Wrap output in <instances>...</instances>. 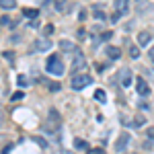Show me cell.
Returning a JSON list of instances; mask_svg holds the SVG:
<instances>
[{"label":"cell","instance_id":"6da1fadb","mask_svg":"<svg viewBox=\"0 0 154 154\" xmlns=\"http://www.w3.org/2000/svg\"><path fill=\"white\" fill-rule=\"evenodd\" d=\"M64 70H66V68H64V62L60 60L58 54L49 56V60H48V72H49V74H54V76H62Z\"/></svg>","mask_w":154,"mask_h":154},{"label":"cell","instance_id":"7a4b0ae2","mask_svg":"<svg viewBox=\"0 0 154 154\" xmlns=\"http://www.w3.org/2000/svg\"><path fill=\"white\" fill-rule=\"evenodd\" d=\"M58 125H60L58 111H56V109H49V115H48V119H45V123H43V130L48 131V134H54V131L58 130Z\"/></svg>","mask_w":154,"mask_h":154},{"label":"cell","instance_id":"3957f363","mask_svg":"<svg viewBox=\"0 0 154 154\" xmlns=\"http://www.w3.org/2000/svg\"><path fill=\"white\" fill-rule=\"evenodd\" d=\"M93 82V78H91V76H86V74H76V76H74V78H72V88H74V91H82L84 86H88V84Z\"/></svg>","mask_w":154,"mask_h":154},{"label":"cell","instance_id":"277c9868","mask_svg":"<svg viewBox=\"0 0 154 154\" xmlns=\"http://www.w3.org/2000/svg\"><path fill=\"white\" fill-rule=\"evenodd\" d=\"M72 68H74V72L86 68V60H84V54L80 51V49H74V62H72Z\"/></svg>","mask_w":154,"mask_h":154},{"label":"cell","instance_id":"5b68a950","mask_svg":"<svg viewBox=\"0 0 154 154\" xmlns=\"http://www.w3.org/2000/svg\"><path fill=\"white\" fill-rule=\"evenodd\" d=\"M136 88H138V95H140V97H148V95H150V86L146 84V80H144V78H138Z\"/></svg>","mask_w":154,"mask_h":154},{"label":"cell","instance_id":"8992f818","mask_svg":"<svg viewBox=\"0 0 154 154\" xmlns=\"http://www.w3.org/2000/svg\"><path fill=\"white\" fill-rule=\"evenodd\" d=\"M128 144H130V136H128V134H121L117 144H115V150H117V152H123V150L128 148Z\"/></svg>","mask_w":154,"mask_h":154},{"label":"cell","instance_id":"52a82bcc","mask_svg":"<svg viewBox=\"0 0 154 154\" xmlns=\"http://www.w3.org/2000/svg\"><path fill=\"white\" fill-rule=\"evenodd\" d=\"M119 82L123 84V86H130V82H131V70L130 68H123V70L119 72Z\"/></svg>","mask_w":154,"mask_h":154},{"label":"cell","instance_id":"ba28073f","mask_svg":"<svg viewBox=\"0 0 154 154\" xmlns=\"http://www.w3.org/2000/svg\"><path fill=\"white\" fill-rule=\"evenodd\" d=\"M33 45H35V51H48L49 48H51V43H49V39H37L35 43H33Z\"/></svg>","mask_w":154,"mask_h":154},{"label":"cell","instance_id":"9c48e42d","mask_svg":"<svg viewBox=\"0 0 154 154\" xmlns=\"http://www.w3.org/2000/svg\"><path fill=\"white\" fill-rule=\"evenodd\" d=\"M115 8L119 14H125L130 11V0H115Z\"/></svg>","mask_w":154,"mask_h":154},{"label":"cell","instance_id":"30bf717a","mask_svg":"<svg viewBox=\"0 0 154 154\" xmlns=\"http://www.w3.org/2000/svg\"><path fill=\"white\" fill-rule=\"evenodd\" d=\"M107 56H109L111 60H119L121 49H119V48H113V45H107Z\"/></svg>","mask_w":154,"mask_h":154},{"label":"cell","instance_id":"8fae6325","mask_svg":"<svg viewBox=\"0 0 154 154\" xmlns=\"http://www.w3.org/2000/svg\"><path fill=\"white\" fill-rule=\"evenodd\" d=\"M150 39H152V35H150L148 31H142V33L138 35V43H140V45H148V43H150Z\"/></svg>","mask_w":154,"mask_h":154},{"label":"cell","instance_id":"7c38bea8","mask_svg":"<svg viewBox=\"0 0 154 154\" xmlns=\"http://www.w3.org/2000/svg\"><path fill=\"white\" fill-rule=\"evenodd\" d=\"M54 6H56V11H58V12H64V11H66V6H68V2H66V0H54Z\"/></svg>","mask_w":154,"mask_h":154},{"label":"cell","instance_id":"4fadbf2b","mask_svg":"<svg viewBox=\"0 0 154 154\" xmlns=\"http://www.w3.org/2000/svg\"><path fill=\"white\" fill-rule=\"evenodd\" d=\"M95 99L99 101V103H105V101H107V95H105V91H101V88H97V91H95Z\"/></svg>","mask_w":154,"mask_h":154},{"label":"cell","instance_id":"5bb4252c","mask_svg":"<svg viewBox=\"0 0 154 154\" xmlns=\"http://www.w3.org/2000/svg\"><path fill=\"white\" fill-rule=\"evenodd\" d=\"M86 146H88V144L84 142V140H80V138L74 140V148H76V150H86Z\"/></svg>","mask_w":154,"mask_h":154},{"label":"cell","instance_id":"9a60e30c","mask_svg":"<svg viewBox=\"0 0 154 154\" xmlns=\"http://www.w3.org/2000/svg\"><path fill=\"white\" fill-rule=\"evenodd\" d=\"M60 48L64 49V51H72V49H74V45H72L70 41H66V39H62V41H60Z\"/></svg>","mask_w":154,"mask_h":154},{"label":"cell","instance_id":"2e32d148","mask_svg":"<svg viewBox=\"0 0 154 154\" xmlns=\"http://www.w3.org/2000/svg\"><path fill=\"white\" fill-rule=\"evenodd\" d=\"M23 17H27V19H35V17H37V11H35V8H25V11H23Z\"/></svg>","mask_w":154,"mask_h":154},{"label":"cell","instance_id":"e0dca14e","mask_svg":"<svg viewBox=\"0 0 154 154\" xmlns=\"http://www.w3.org/2000/svg\"><path fill=\"white\" fill-rule=\"evenodd\" d=\"M93 14H95V19H99V21H105V19H107V14L101 11V8H95V11H93Z\"/></svg>","mask_w":154,"mask_h":154},{"label":"cell","instance_id":"ac0fdd59","mask_svg":"<svg viewBox=\"0 0 154 154\" xmlns=\"http://www.w3.org/2000/svg\"><path fill=\"white\" fill-rule=\"evenodd\" d=\"M0 4H2V11H6V8L14 6V0H0Z\"/></svg>","mask_w":154,"mask_h":154},{"label":"cell","instance_id":"d6986e66","mask_svg":"<svg viewBox=\"0 0 154 154\" xmlns=\"http://www.w3.org/2000/svg\"><path fill=\"white\" fill-rule=\"evenodd\" d=\"M130 56H131L134 60L140 56V49H138V45H131V48H130Z\"/></svg>","mask_w":154,"mask_h":154},{"label":"cell","instance_id":"ffe728a7","mask_svg":"<svg viewBox=\"0 0 154 154\" xmlns=\"http://www.w3.org/2000/svg\"><path fill=\"white\" fill-rule=\"evenodd\" d=\"M144 123H146V119H144L142 115H138V117H136V121H134V125H136V128H140V125H144Z\"/></svg>","mask_w":154,"mask_h":154},{"label":"cell","instance_id":"44dd1931","mask_svg":"<svg viewBox=\"0 0 154 154\" xmlns=\"http://www.w3.org/2000/svg\"><path fill=\"white\" fill-rule=\"evenodd\" d=\"M43 33H45V35H51V33H54V25H45V27H43Z\"/></svg>","mask_w":154,"mask_h":154},{"label":"cell","instance_id":"7402d4cb","mask_svg":"<svg viewBox=\"0 0 154 154\" xmlns=\"http://www.w3.org/2000/svg\"><path fill=\"white\" fill-rule=\"evenodd\" d=\"M17 82H19V86H27V84H29V80H27L25 76H19V80H17Z\"/></svg>","mask_w":154,"mask_h":154},{"label":"cell","instance_id":"603a6c76","mask_svg":"<svg viewBox=\"0 0 154 154\" xmlns=\"http://www.w3.org/2000/svg\"><path fill=\"white\" fill-rule=\"evenodd\" d=\"M86 154H105V152H103V148H91Z\"/></svg>","mask_w":154,"mask_h":154},{"label":"cell","instance_id":"cb8c5ba5","mask_svg":"<svg viewBox=\"0 0 154 154\" xmlns=\"http://www.w3.org/2000/svg\"><path fill=\"white\" fill-rule=\"evenodd\" d=\"M19 99H23V93H21V91H19V93H14V95H12V101H19Z\"/></svg>","mask_w":154,"mask_h":154},{"label":"cell","instance_id":"d4e9b609","mask_svg":"<svg viewBox=\"0 0 154 154\" xmlns=\"http://www.w3.org/2000/svg\"><path fill=\"white\" fill-rule=\"evenodd\" d=\"M49 91H60V82H58V84H56V82L49 84Z\"/></svg>","mask_w":154,"mask_h":154},{"label":"cell","instance_id":"484cf974","mask_svg":"<svg viewBox=\"0 0 154 154\" xmlns=\"http://www.w3.org/2000/svg\"><path fill=\"white\" fill-rule=\"evenodd\" d=\"M2 25H4V27H6V25H11V21H8V17H6V14L2 17Z\"/></svg>","mask_w":154,"mask_h":154},{"label":"cell","instance_id":"4316f807","mask_svg":"<svg viewBox=\"0 0 154 154\" xmlns=\"http://www.w3.org/2000/svg\"><path fill=\"white\" fill-rule=\"evenodd\" d=\"M12 58H14V56H12L11 51H4V60H12Z\"/></svg>","mask_w":154,"mask_h":154},{"label":"cell","instance_id":"83f0119b","mask_svg":"<svg viewBox=\"0 0 154 154\" xmlns=\"http://www.w3.org/2000/svg\"><path fill=\"white\" fill-rule=\"evenodd\" d=\"M148 138H152V140H154V128H148Z\"/></svg>","mask_w":154,"mask_h":154},{"label":"cell","instance_id":"f1b7e54d","mask_svg":"<svg viewBox=\"0 0 154 154\" xmlns=\"http://www.w3.org/2000/svg\"><path fill=\"white\" fill-rule=\"evenodd\" d=\"M11 148H12L11 144H8V146H4V150H2V154H8V152H11Z\"/></svg>","mask_w":154,"mask_h":154},{"label":"cell","instance_id":"f546056e","mask_svg":"<svg viewBox=\"0 0 154 154\" xmlns=\"http://www.w3.org/2000/svg\"><path fill=\"white\" fill-rule=\"evenodd\" d=\"M150 60H152V64H154V48L150 49Z\"/></svg>","mask_w":154,"mask_h":154},{"label":"cell","instance_id":"4dcf8cb0","mask_svg":"<svg viewBox=\"0 0 154 154\" xmlns=\"http://www.w3.org/2000/svg\"><path fill=\"white\" fill-rule=\"evenodd\" d=\"M37 2H39V4H45V2H48V0H37Z\"/></svg>","mask_w":154,"mask_h":154}]
</instances>
